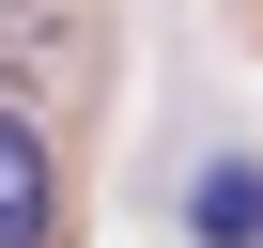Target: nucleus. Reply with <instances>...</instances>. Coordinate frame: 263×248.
<instances>
[{
  "mask_svg": "<svg viewBox=\"0 0 263 248\" xmlns=\"http://www.w3.org/2000/svg\"><path fill=\"white\" fill-rule=\"evenodd\" d=\"M62 233V171H47V140L16 109H0V248H47Z\"/></svg>",
  "mask_w": 263,
  "mask_h": 248,
  "instance_id": "obj_1",
  "label": "nucleus"
},
{
  "mask_svg": "<svg viewBox=\"0 0 263 248\" xmlns=\"http://www.w3.org/2000/svg\"><path fill=\"white\" fill-rule=\"evenodd\" d=\"M186 233L201 248H263V171H201L186 186Z\"/></svg>",
  "mask_w": 263,
  "mask_h": 248,
  "instance_id": "obj_2",
  "label": "nucleus"
}]
</instances>
